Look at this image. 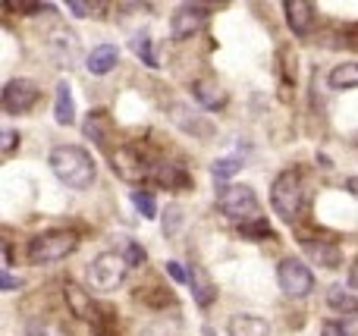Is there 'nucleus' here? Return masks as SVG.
<instances>
[{
	"mask_svg": "<svg viewBox=\"0 0 358 336\" xmlns=\"http://www.w3.org/2000/svg\"><path fill=\"white\" fill-rule=\"evenodd\" d=\"M170 274V280H176V283H189V274H185V268L182 264H176V261H167V268H164Z\"/></svg>",
	"mask_w": 358,
	"mask_h": 336,
	"instance_id": "nucleus-31",
	"label": "nucleus"
},
{
	"mask_svg": "<svg viewBox=\"0 0 358 336\" xmlns=\"http://www.w3.org/2000/svg\"><path fill=\"white\" fill-rule=\"evenodd\" d=\"M346 189H349V195H355V198H358V176H349V180H346Z\"/></svg>",
	"mask_w": 358,
	"mask_h": 336,
	"instance_id": "nucleus-37",
	"label": "nucleus"
},
{
	"mask_svg": "<svg viewBox=\"0 0 358 336\" xmlns=\"http://www.w3.org/2000/svg\"><path fill=\"white\" fill-rule=\"evenodd\" d=\"M66 10L73 13V16H92V13L101 10V3H79V0H69Z\"/></svg>",
	"mask_w": 358,
	"mask_h": 336,
	"instance_id": "nucleus-29",
	"label": "nucleus"
},
{
	"mask_svg": "<svg viewBox=\"0 0 358 336\" xmlns=\"http://www.w3.org/2000/svg\"><path fill=\"white\" fill-rule=\"evenodd\" d=\"M352 283H355V286H358V264H355V268H352Z\"/></svg>",
	"mask_w": 358,
	"mask_h": 336,
	"instance_id": "nucleus-38",
	"label": "nucleus"
},
{
	"mask_svg": "<svg viewBox=\"0 0 358 336\" xmlns=\"http://www.w3.org/2000/svg\"><path fill=\"white\" fill-rule=\"evenodd\" d=\"M192 98H195L204 110H217V107L227 104V94H223V88L217 85L214 79H198L195 85H192Z\"/></svg>",
	"mask_w": 358,
	"mask_h": 336,
	"instance_id": "nucleus-16",
	"label": "nucleus"
},
{
	"mask_svg": "<svg viewBox=\"0 0 358 336\" xmlns=\"http://www.w3.org/2000/svg\"><path fill=\"white\" fill-rule=\"evenodd\" d=\"M132 205H136V211L142 214L145 220H155V217H157L155 195H151V192H145V189H138V192H132Z\"/></svg>",
	"mask_w": 358,
	"mask_h": 336,
	"instance_id": "nucleus-25",
	"label": "nucleus"
},
{
	"mask_svg": "<svg viewBox=\"0 0 358 336\" xmlns=\"http://www.w3.org/2000/svg\"><path fill=\"white\" fill-rule=\"evenodd\" d=\"M25 333H29V336H57L48 324H44V321H31V324L25 327Z\"/></svg>",
	"mask_w": 358,
	"mask_h": 336,
	"instance_id": "nucleus-33",
	"label": "nucleus"
},
{
	"mask_svg": "<svg viewBox=\"0 0 358 336\" xmlns=\"http://www.w3.org/2000/svg\"><path fill=\"white\" fill-rule=\"evenodd\" d=\"M277 283L289 299H305L315 289V274L302 258H283L277 268Z\"/></svg>",
	"mask_w": 358,
	"mask_h": 336,
	"instance_id": "nucleus-6",
	"label": "nucleus"
},
{
	"mask_svg": "<svg viewBox=\"0 0 358 336\" xmlns=\"http://www.w3.org/2000/svg\"><path fill=\"white\" fill-rule=\"evenodd\" d=\"M155 180L161 182V186H167V189L189 186V176H185V170L179 167V163H157V167H155Z\"/></svg>",
	"mask_w": 358,
	"mask_h": 336,
	"instance_id": "nucleus-21",
	"label": "nucleus"
},
{
	"mask_svg": "<svg viewBox=\"0 0 358 336\" xmlns=\"http://www.w3.org/2000/svg\"><path fill=\"white\" fill-rule=\"evenodd\" d=\"M54 119H57L60 126H73V123H76V104H73V92H69V82H66V79L57 82Z\"/></svg>",
	"mask_w": 358,
	"mask_h": 336,
	"instance_id": "nucleus-18",
	"label": "nucleus"
},
{
	"mask_svg": "<svg viewBox=\"0 0 358 336\" xmlns=\"http://www.w3.org/2000/svg\"><path fill=\"white\" fill-rule=\"evenodd\" d=\"M16 10H22V13H54V6L50 3H16Z\"/></svg>",
	"mask_w": 358,
	"mask_h": 336,
	"instance_id": "nucleus-34",
	"label": "nucleus"
},
{
	"mask_svg": "<svg viewBox=\"0 0 358 336\" xmlns=\"http://www.w3.org/2000/svg\"><path fill=\"white\" fill-rule=\"evenodd\" d=\"M107 129H110V119H107L104 113H94V117H88V123L82 126L85 138H92V142H98V145L107 142Z\"/></svg>",
	"mask_w": 358,
	"mask_h": 336,
	"instance_id": "nucleus-24",
	"label": "nucleus"
},
{
	"mask_svg": "<svg viewBox=\"0 0 358 336\" xmlns=\"http://www.w3.org/2000/svg\"><path fill=\"white\" fill-rule=\"evenodd\" d=\"M321 336H349L346 324H340V321H327V324L321 327Z\"/></svg>",
	"mask_w": 358,
	"mask_h": 336,
	"instance_id": "nucleus-32",
	"label": "nucleus"
},
{
	"mask_svg": "<svg viewBox=\"0 0 358 336\" xmlns=\"http://www.w3.org/2000/svg\"><path fill=\"white\" fill-rule=\"evenodd\" d=\"M120 251H123V258L129 261V268H138V264H145V258H148L138 242H123V249Z\"/></svg>",
	"mask_w": 358,
	"mask_h": 336,
	"instance_id": "nucleus-28",
	"label": "nucleus"
},
{
	"mask_svg": "<svg viewBox=\"0 0 358 336\" xmlns=\"http://www.w3.org/2000/svg\"><path fill=\"white\" fill-rule=\"evenodd\" d=\"M305 255H308L317 268L334 270V268H340L343 264V251L336 249L334 242H317V239H308V242H305Z\"/></svg>",
	"mask_w": 358,
	"mask_h": 336,
	"instance_id": "nucleus-15",
	"label": "nucleus"
},
{
	"mask_svg": "<svg viewBox=\"0 0 358 336\" xmlns=\"http://www.w3.org/2000/svg\"><path fill=\"white\" fill-rule=\"evenodd\" d=\"M48 167L54 170V176L63 182V186L76 189V192L88 189L94 182V176H98L94 157L88 154L85 148H79V145H57V148L48 154Z\"/></svg>",
	"mask_w": 358,
	"mask_h": 336,
	"instance_id": "nucleus-1",
	"label": "nucleus"
},
{
	"mask_svg": "<svg viewBox=\"0 0 358 336\" xmlns=\"http://www.w3.org/2000/svg\"><path fill=\"white\" fill-rule=\"evenodd\" d=\"M208 19V6L201 3H179L170 16V38L173 41H185V38L198 35V29Z\"/></svg>",
	"mask_w": 358,
	"mask_h": 336,
	"instance_id": "nucleus-9",
	"label": "nucleus"
},
{
	"mask_svg": "<svg viewBox=\"0 0 358 336\" xmlns=\"http://www.w3.org/2000/svg\"><path fill=\"white\" fill-rule=\"evenodd\" d=\"M189 289H192V299H195L198 308L214 305V299H217V283L210 280V274L201 268V264H192V268H189Z\"/></svg>",
	"mask_w": 358,
	"mask_h": 336,
	"instance_id": "nucleus-11",
	"label": "nucleus"
},
{
	"mask_svg": "<svg viewBox=\"0 0 358 336\" xmlns=\"http://www.w3.org/2000/svg\"><path fill=\"white\" fill-rule=\"evenodd\" d=\"M239 230H242V236H271V230H267V224H264V220H255L252 226H248V224H242Z\"/></svg>",
	"mask_w": 358,
	"mask_h": 336,
	"instance_id": "nucleus-30",
	"label": "nucleus"
},
{
	"mask_svg": "<svg viewBox=\"0 0 358 336\" xmlns=\"http://www.w3.org/2000/svg\"><path fill=\"white\" fill-rule=\"evenodd\" d=\"M283 13H286V22H289L292 35H299V38L311 35V29H315V6L305 3V0H286Z\"/></svg>",
	"mask_w": 358,
	"mask_h": 336,
	"instance_id": "nucleus-12",
	"label": "nucleus"
},
{
	"mask_svg": "<svg viewBox=\"0 0 358 336\" xmlns=\"http://www.w3.org/2000/svg\"><path fill=\"white\" fill-rule=\"evenodd\" d=\"M48 54L54 57V63L60 69L76 66V60H79V38H76V31H69L66 25H54L48 31Z\"/></svg>",
	"mask_w": 358,
	"mask_h": 336,
	"instance_id": "nucleus-8",
	"label": "nucleus"
},
{
	"mask_svg": "<svg viewBox=\"0 0 358 336\" xmlns=\"http://www.w3.org/2000/svg\"><path fill=\"white\" fill-rule=\"evenodd\" d=\"M79 239L73 230H48L41 236H35L29 242V261L31 264H54L63 261L66 255H73Z\"/></svg>",
	"mask_w": 358,
	"mask_h": 336,
	"instance_id": "nucleus-3",
	"label": "nucleus"
},
{
	"mask_svg": "<svg viewBox=\"0 0 358 336\" xmlns=\"http://www.w3.org/2000/svg\"><path fill=\"white\" fill-rule=\"evenodd\" d=\"M126 270H129V261L123 258V251H101L92 264H88L85 277L88 286L98 289V293H113L117 286H123Z\"/></svg>",
	"mask_w": 358,
	"mask_h": 336,
	"instance_id": "nucleus-2",
	"label": "nucleus"
},
{
	"mask_svg": "<svg viewBox=\"0 0 358 336\" xmlns=\"http://www.w3.org/2000/svg\"><path fill=\"white\" fill-rule=\"evenodd\" d=\"M16 286H19V280H13V277L3 270V293H10V289H16Z\"/></svg>",
	"mask_w": 358,
	"mask_h": 336,
	"instance_id": "nucleus-36",
	"label": "nucleus"
},
{
	"mask_svg": "<svg viewBox=\"0 0 358 336\" xmlns=\"http://www.w3.org/2000/svg\"><path fill=\"white\" fill-rule=\"evenodd\" d=\"M327 305L334 308V312H340V314H358V295L352 293V289H346V286H330Z\"/></svg>",
	"mask_w": 358,
	"mask_h": 336,
	"instance_id": "nucleus-19",
	"label": "nucleus"
},
{
	"mask_svg": "<svg viewBox=\"0 0 358 336\" xmlns=\"http://www.w3.org/2000/svg\"><path fill=\"white\" fill-rule=\"evenodd\" d=\"M63 295H66V305H69V312H73L76 318L79 321H94V302H92V295L79 286V283L69 280L66 286H63Z\"/></svg>",
	"mask_w": 358,
	"mask_h": 336,
	"instance_id": "nucleus-14",
	"label": "nucleus"
},
{
	"mask_svg": "<svg viewBox=\"0 0 358 336\" xmlns=\"http://www.w3.org/2000/svg\"><path fill=\"white\" fill-rule=\"evenodd\" d=\"M110 163H113V173H117L120 180H126V182H138V180H145V176L151 173L148 163H145V157L138 154L132 145H123V148L113 151Z\"/></svg>",
	"mask_w": 358,
	"mask_h": 336,
	"instance_id": "nucleus-10",
	"label": "nucleus"
},
{
	"mask_svg": "<svg viewBox=\"0 0 358 336\" xmlns=\"http://www.w3.org/2000/svg\"><path fill=\"white\" fill-rule=\"evenodd\" d=\"M132 50H136V57H142V60L148 63L151 69H157V57H155V50H151V38H148V31H142V35L132 38Z\"/></svg>",
	"mask_w": 358,
	"mask_h": 336,
	"instance_id": "nucleus-27",
	"label": "nucleus"
},
{
	"mask_svg": "<svg viewBox=\"0 0 358 336\" xmlns=\"http://www.w3.org/2000/svg\"><path fill=\"white\" fill-rule=\"evenodd\" d=\"M19 142V136H16V132H10V129H6L3 132V154H10V151H13V145H16Z\"/></svg>",
	"mask_w": 358,
	"mask_h": 336,
	"instance_id": "nucleus-35",
	"label": "nucleus"
},
{
	"mask_svg": "<svg viewBox=\"0 0 358 336\" xmlns=\"http://www.w3.org/2000/svg\"><path fill=\"white\" fill-rule=\"evenodd\" d=\"M38 85L31 79H10L3 85V113L10 117H22L38 104Z\"/></svg>",
	"mask_w": 358,
	"mask_h": 336,
	"instance_id": "nucleus-7",
	"label": "nucleus"
},
{
	"mask_svg": "<svg viewBox=\"0 0 358 336\" xmlns=\"http://www.w3.org/2000/svg\"><path fill=\"white\" fill-rule=\"evenodd\" d=\"M271 207L277 211L280 220L292 224L302 211V180H299L292 170H283V173L273 180L271 186Z\"/></svg>",
	"mask_w": 358,
	"mask_h": 336,
	"instance_id": "nucleus-4",
	"label": "nucleus"
},
{
	"mask_svg": "<svg viewBox=\"0 0 358 336\" xmlns=\"http://www.w3.org/2000/svg\"><path fill=\"white\" fill-rule=\"evenodd\" d=\"M101 336H107V333H101Z\"/></svg>",
	"mask_w": 358,
	"mask_h": 336,
	"instance_id": "nucleus-39",
	"label": "nucleus"
},
{
	"mask_svg": "<svg viewBox=\"0 0 358 336\" xmlns=\"http://www.w3.org/2000/svg\"><path fill=\"white\" fill-rule=\"evenodd\" d=\"M227 336H271V324L258 314H233L227 324Z\"/></svg>",
	"mask_w": 358,
	"mask_h": 336,
	"instance_id": "nucleus-13",
	"label": "nucleus"
},
{
	"mask_svg": "<svg viewBox=\"0 0 358 336\" xmlns=\"http://www.w3.org/2000/svg\"><path fill=\"white\" fill-rule=\"evenodd\" d=\"M173 117H179L176 126H182V129L195 132V136H208V132H210V123H208V119L198 117V113H192V117H189V110H185V107H173Z\"/></svg>",
	"mask_w": 358,
	"mask_h": 336,
	"instance_id": "nucleus-22",
	"label": "nucleus"
},
{
	"mask_svg": "<svg viewBox=\"0 0 358 336\" xmlns=\"http://www.w3.org/2000/svg\"><path fill=\"white\" fill-rule=\"evenodd\" d=\"M217 207L223 217L248 224V217H258V195L252 186H223L217 192Z\"/></svg>",
	"mask_w": 358,
	"mask_h": 336,
	"instance_id": "nucleus-5",
	"label": "nucleus"
},
{
	"mask_svg": "<svg viewBox=\"0 0 358 336\" xmlns=\"http://www.w3.org/2000/svg\"><path fill=\"white\" fill-rule=\"evenodd\" d=\"M179 226H182V207L179 205H167V211H164V220H161V230L164 236H176Z\"/></svg>",
	"mask_w": 358,
	"mask_h": 336,
	"instance_id": "nucleus-26",
	"label": "nucleus"
},
{
	"mask_svg": "<svg viewBox=\"0 0 358 336\" xmlns=\"http://www.w3.org/2000/svg\"><path fill=\"white\" fill-rule=\"evenodd\" d=\"M117 60H120V50H117V44H98V48L88 54V73L92 75H107L113 66H117Z\"/></svg>",
	"mask_w": 358,
	"mask_h": 336,
	"instance_id": "nucleus-17",
	"label": "nucleus"
},
{
	"mask_svg": "<svg viewBox=\"0 0 358 336\" xmlns=\"http://www.w3.org/2000/svg\"><path fill=\"white\" fill-rule=\"evenodd\" d=\"M327 82H330V88H336V92L358 88V63H340V66H334L327 75Z\"/></svg>",
	"mask_w": 358,
	"mask_h": 336,
	"instance_id": "nucleus-20",
	"label": "nucleus"
},
{
	"mask_svg": "<svg viewBox=\"0 0 358 336\" xmlns=\"http://www.w3.org/2000/svg\"><path fill=\"white\" fill-rule=\"evenodd\" d=\"M242 170V161L239 157H220V161H214V167H210V176H214V182H229L236 173Z\"/></svg>",
	"mask_w": 358,
	"mask_h": 336,
	"instance_id": "nucleus-23",
	"label": "nucleus"
}]
</instances>
